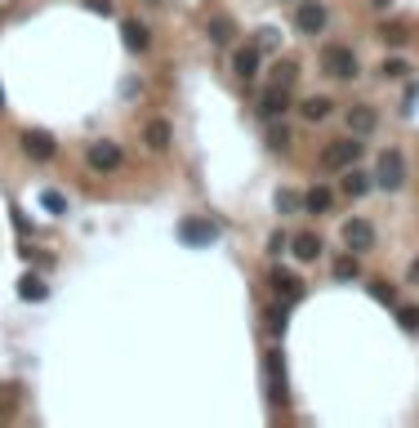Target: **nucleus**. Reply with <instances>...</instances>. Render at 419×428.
<instances>
[{
    "instance_id": "obj_1",
    "label": "nucleus",
    "mask_w": 419,
    "mask_h": 428,
    "mask_svg": "<svg viewBox=\"0 0 419 428\" xmlns=\"http://www.w3.org/2000/svg\"><path fill=\"white\" fill-rule=\"evenodd\" d=\"M361 152H366L361 134H348V139H334V143H326V147H322V161H317V166L334 174V170L357 166V161H361Z\"/></svg>"
},
{
    "instance_id": "obj_2",
    "label": "nucleus",
    "mask_w": 419,
    "mask_h": 428,
    "mask_svg": "<svg viewBox=\"0 0 419 428\" xmlns=\"http://www.w3.org/2000/svg\"><path fill=\"white\" fill-rule=\"evenodd\" d=\"M263 392L272 406H290V384H286V361L277 348L263 353Z\"/></svg>"
},
{
    "instance_id": "obj_3",
    "label": "nucleus",
    "mask_w": 419,
    "mask_h": 428,
    "mask_svg": "<svg viewBox=\"0 0 419 428\" xmlns=\"http://www.w3.org/2000/svg\"><path fill=\"white\" fill-rule=\"evenodd\" d=\"M322 72L334 76V80H353V76L361 72L353 45H322Z\"/></svg>"
},
{
    "instance_id": "obj_4",
    "label": "nucleus",
    "mask_w": 419,
    "mask_h": 428,
    "mask_svg": "<svg viewBox=\"0 0 419 428\" xmlns=\"http://www.w3.org/2000/svg\"><path fill=\"white\" fill-rule=\"evenodd\" d=\"M375 188H383V192H401V188H406V156H401L397 147H388V152L379 156Z\"/></svg>"
},
{
    "instance_id": "obj_5",
    "label": "nucleus",
    "mask_w": 419,
    "mask_h": 428,
    "mask_svg": "<svg viewBox=\"0 0 419 428\" xmlns=\"http://www.w3.org/2000/svg\"><path fill=\"white\" fill-rule=\"evenodd\" d=\"M85 161H90V170H98V174H116L125 166V152H121V143H112V139H94L85 147Z\"/></svg>"
},
{
    "instance_id": "obj_6",
    "label": "nucleus",
    "mask_w": 419,
    "mask_h": 428,
    "mask_svg": "<svg viewBox=\"0 0 419 428\" xmlns=\"http://www.w3.org/2000/svg\"><path fill=\"white\" fill-rule=\"evenodd\" d=\"M330 23V9L322 5V0H299V9H295V27H299V36H322Z\"/></svg>"
},
{
    "instance_id": "obj_7",
    "label": "nucleus",
    "mask_w": 419,
    "mask_h": 428,
    "mask_svg": "<svg viewBox=\"0 0 419 428\" xmlns=\"http://www.w3.org/2000/svg\"><path fill=\"white\" fill-rule=\"evenodd\" d=\"M219 237H223V228L210 223V219H183L179 223V241L183 245H214Z\"/></svg>"
},
{
    "instance_id": "obj_8",
    "label": "nucleus",
    "mask_w": 419,
    "mask_h": 428,
    "mask_svg": "<svg viewBox=\"0 0 419 428\" xmlns=\"http://www.w3.org/2000/svg\"><path fill=\"white\" fill-rule=\"evenodd\" d=\"M344 245H348L353 255L375 250V223H371V219H348V223H344Z\"/></svg>"
},
{
    "instance_id": "obj_9",
    "label": "nucleus",
    "mask_w": 419,
    "mask_h": 428,
    "mask_svg": "<svg viewBox=\"0 0 419 428\" xmlns=\"http://www.w3.org/2000/svg\"><path fill=\"white\" fill-rule=\"evenodd\" d=\"M23 152L31 156V161H49L58 152V143H54V134H49V129H23Z\"/></svg>"
},
{
    "instance_id": "obj_10",
    "label": "nucleus",
    "mask_w": 419,
    "mask_h": 428,
    "mask_svg": "<svg viewBox=\"0 0 419 428\" xmlns=\"http://www.w3.org/2000/svg\"><path fill=\"white\" fill-rule=\"evenodd\" d=\"M267 286H272L281 299L286 304H299L304 299V282H299V277L290 272V268H272V277H267Z\"/></svg>"
},
{
    "instance_id": "obj_11",
    "label": "nucleus",
    "mask_w": 419,
    "mask_h": 428,
    "mask_svg": "<svg viewBox=\"0 0 419 428\" xmlns=\"http://www.w3.org/2000/svg\"><path fill=\"white\" fill-rule=\"evenodd\" d=\"M259 58H263L259 45H241L237 54H232V76L237 80H255L259 76Z\"/></svg>"
},
{
    "instance_id": "obj_12",
    "label": "nucleus",
    "mask_w": 419,
    "mask_h": 428,
    "mask_svg": "<svg viewBox=\"0 0 419 428\" xmlns=\"http://www.w3.org/2000/svg\"><path fill=\"white\" fill-rule=\"evenodd\" d=\"M286 107H290V90H286V85H272V90L259 98V107H255V112H259L263 121H272V117H281Z\"/></svg>"
},
{
    "instance_id": "obj_13",
    "label": "nucleus",
    "mask_w": 419,
    "mask_h": 428,
    "mask_svg": "<svg viewBox=\"0 0 419 428\" xmlns=\"http://www.w3.org/2000/svg\"><path fill=\"white\" fill-rule=\"evenodd\" d=\"M379 125V112L371 107V103H353V107H348V129H353V134H371V129Z\"/></svg>"
},
{
    "instance_id": "obj_14",
    "label": "nucleus",
    "mask_w": 419,
    "mask_h": 428,
    "mask_svg": "<svg viewBox=\"0 0 419 428\" xmlns=\"http://www.w3.org/2000/svg\"><path fill=\"white\" fill-rule=\"evenodd\" d=\"M290 250H295V259H299V263H312L317 255L326 250V241L317 237V232H299V237H290Z\"/></svg>"
},
{
    "instance_id": "obj_15",
    "label": "nucleus",
    "mask_w": 419,
    "mask_h": 428,
    "mask_svg": "<svg viewBox=\"0 0 419 428\" xmlns=\"http://www.w3.org/2000/svg\"><path fill=\"white\" fill-rule=\"evenodd\" d=\"M143 143H147V152H165V147L174 143V129H170V121H147V129H143Z\"/></svg>"
},
{
    "instance_id": "obj_16",
    "label": "nucleus",
    "mask_w": 419,
    "mask_h": 428,
    "mask_svg": "<svg viewBox=\"0 0 419 428\" xmlns=\"http://www.w3.org/2000/svg\"><path fill=\"white\" fill-rule=\"evenodd\" d=\"M121 36H125V49H134V54H143V49L152 45V31H147L139 18H125L121 23Z\"/></svg>"
},
{
    "instance_id": "obj_17",
    "label": "nucleus",
    "mask_w": 419,
    "mask_h": 428,
    "mask_svg": "<svg viewBox=\"0 0 419 428\" xmlns=\"http://www.w3.org/2000/svg\"><path fill=\"white\" fill-rule=\"evenodd\" d=\"M330 107H334V103H330L326 94H308L304 103H299V117H304V121H312V125H317V121H326V117H330Z\"/></svg>"
},
{
    "instance_id": "obj_18",
    "label": "nucleus",
    "mask_w": 419,
    "mask_h": 428,
    "mask_svg": "<svg viewBox=\"0 0 419 428\" xmlns=\"http://www.w3.org/2000/svg\"><path fill=\"white\" fill-rule=\"evenodd\" d=\"M206 36H210V45H228L232 36H237V23H232L228 14H214V18L206 23Z\"/></svg>"
},
{
    "instance_id": "obj_19",
    "label": "nucleus",
    "mask_w": 419,
    "mask_h": 428,
    "mask_svg": "<svg viewBox=\"0 0 419 428\" xmlns=\"http://www.w3.org/2000/svg\"><path fill=\"white\" fill-rule=\"evenodd\" d=\"M330 205H334V192L330 188H308L304 192V210L308 214H330Z\"/></svg>"
},
{
    "instance_id": "obj_20",
    "label": "nucleus",
    "mask_w": 419,
    "mask_h": 428,
    "mask_svg": "<svg viewBox=\"0 0 419 428\" xmlns=\"http://www.w3.org/2000/svg\"><path fill=\"white\" fill-rule=\"evenodd\" d=\"M371 183H375V178H371V174H361L357 166H348V170H344V192H348V196H366V192H371Z\"/></svg>"
},
{
    "instance_id": "obj_21",
    "label": "nucleus",
    "mask_w": 419,
    "mask_h": 428,
    "mask_svg": "<svg viewBox=\"0 0 419 428\" xmlns=\"http://www.w3.org/2000/svg\"><path fill=\"white\" fill-rule=\"evenodd\" d=\"M375 36H379L383 45H406V41H410V31L401 27V23H379V31H375Z\"/></svg>"
},
{
    "instance_id": "obj_22",
    "label": "nucleus",
    "mask_w": 419,
    "mask_h": 428,
    "mask_svg": "<svg viewBox=\"0 0 419 428\" xmlns=\"http://www.w3.org/2000/svg\"><path fill=\"white\" fill-rule=\"evenodd\" d=\"M379 76H383V80H406V76H410V63H406V58H383V63H379Z\"/></svg>"
},
{
    "instance_id": "obj_23",
    "label": "nucleus",
    "mask_w": 419,
    "mask_h": 428,
    "mask_svg": "<svg viewBox=\"0 0 419 428\" xmlns=\"http://www.w3.org/2000/svg\"><path fill=\"white\" fill-rule=\"evenodd\" d=\"M361 277V263H357V255H344L339 263H334V282H357Z\"/></svg>"
},
{
    "instance_id": "obj_24",
    "label": "nucleus",
    "mask_w": 419,
    "mask_h": 428,
    "mask_svg": "<svg viewBox=\"0 0 419 428\" xmlns=\"http://www.w3.org/2000/svg\"><path fill=\"white\" fill-rule=\"evenodd\" d=\"M36 201H41L49 214H67V196H63V192H54V188H41Z\"/></svg>"
},
{
    "instance_id": "obj_25",
    "label": "nucleus",
    "mask_w": 419,
    "mask_h": 428,
    "mask_svg": "<svg viewBox=\"0 0 419 428\" xmlns=\"http://www.w3.org/2000/svg\"><path fill=\"white\" fill-rule=\"evenodd\" d=\"M295 210H304V196H299V192H277V214H295Z\"/></svg>"
},
{
    "instance_id": "obj_26",
    "label": "nucleus",
    "mask_w": 419,
    "mask_h": 428,
    "mask_svg": "<svg viewBox=\"0 0 419 428\" xmlns=\"http://www.w3.org/2000/svg\"><path fill=\"white\" fill-rule=\"evenodd\" d=\"M18 294H23V299H45V282H41V277H23V282H18Z\"/></svg>"
},
{
    "instance_id": "obj_27",
    "label": "nucleus",
    "mask_w": 419,
    "mask_h": 428,
    "mask_svg": "<svg viewBox=\"0 0 419 428\" xmlns=\"http://www.w3.org/2000/svg\"><path fill=\"white\" fill-rule=\"evenodd\" d=\"M371 294L379 304H388V308H397V286H388V282H371Z\"/></svg>"
},
{
    "instance_id": "obj_28",
    "label": "nucleus",
    "mask_w": 419,
    "mask_h": 428,
    "mask_svg": "<svg viewBox=\"0 0 419 428\" xmlns=\"http://www.w3.org/2000/svg\"><path fill=\"white\" fill-rule=\"evenodd\" d=\"M397 321H401V331L415 335L419 331V308H397Z\"/></svg>"
},
{
    "instance_id": "obj_29",
    "label": "nucleus",
    "mask_w": 419,
    "mask_h": 428,
    "mask_svg": "<svg viewBox=\"0 0 419 428\" xmlns=\"http://www.w3.org/2000/svg\"><path fill=\"white\" fill-rule=\"evenodd\" d=\"M295 76H299V68H295V63H277V80H272V85H295Z\"/></svg>"
},
{
    "instance_id": "obj_30",
    "label": "nucleus",
    "mask_w": 419,
    "mask_h": 428,
    "mask_svg": "<svg viewBox=\"0 0 419 428\" xmlns=\"http://www.w3.org/2000/svg\"><path fill=\"white\" fill-rule=\"evenodd\" d=\"M267 147H290V129L286 125H272V129H267Z\"/></svg>"
},
{
    "instance_id": "obj_31",
    "label": "nucleus",
    "mask_w": 419,
    "mask_h": 428,
    "mask_svg": "<svg viewBox=\"0 0 419 428\" xmlns=\"http://www.w3.org/2000/svg\"><path fill=\"white\" fill-rule=\"evenodd\" d=\"M267 331H272V335L286 331V308H272V312H267Z\"/></svg>"
},
{
    "instance_id": "obj_32",
    "label": "nucleus",
    "mask_w": 419,
    "mask_h": 428,
    "mask_svg": "<svg viewBox=\"0 0 419 428\" xmlns=\"http://www.w3.org/2000/svg\"><path fill=\"white\" fill-rule=\"evenodd\" d=\"M267 250H272V255L290 250V237H286V232H272V237H267Z\"/></svg>"
},
{
    "instance_id": "obj_33",
    "label": "nucleus",
    "mask_w": 419,
    "mask_h": 428,
    "mask_svg": "<svg viewBox=\"0 0 419 428\" xmlns=\"http://www.w3.org/2000/svg\"><path fill=\"white\" fill-rule=\"evenodd\" d=\"M255 45H259V49H272V45H277V27H263L259 36H255Z\"/></svg>"
},
{
    "instance_id": "obj_34",
    "label": "nucleus",
    "mask_w": 419,
    "mask_h": 428,
    "mask_svg": "<svg viewBox=\"0 0 419 428\" xmlns=\"http://www.w3.org/2000/svg\"><path fill=\"white\" fill-rule=\"evenodd\" d=\"M90 14H112V0H85Z\"/></svg>"
},
{
    "instance_id": "obj_35",
    "label": "nucleus",
    "mask_w": 419,
    "mask_h": 428,
    "mask_svg": "<svg viewBox=\"0 0 419 428\" xmlns=\"http://www.w3.org/2000/svg\"><path fill=\"white\" fill-rule=\"evenodd\" d=\"M406 282H410V286H419V259H410V268H406Z\"/></svg>"
},
{
    "instance_id": "obj_36",
    "label": "nucleus",
    "mask_w": 419,
    "mask_h": 428,
    "mask_svg": "<svg viewBox=\"0 0 419 428\" xmlns=\"http://www.w3.org/2000/svg\"><path fill=\"white\" fill-rule=\"evenodd\" d=\"M5 406H14V388H0V410Z\"/></svg>"
},
{
    "instance_id": "obj_37",
    "label": "nucleus",
    "mask_w": 419,
    "mask_h": 428,
    "mask_svg": "<svg viewBox=\"0 0 419 428\" xmlns=\"http://www.w3.org/2000/svg\"><path fill=\"white\" fill-rule=\"evenodd\" d=\"M371 5H375V9H388V5H393V0H371Z\"/></svg>"
},
{
    "instance_id": "obj_38",
    "label": "nucleus",
    "mask_w": 419,
    "mask_h": 428,
    "mask_svg": "<svg viewBox=\"0 0 419 428\" xmlns=\"http://www.w3.org/2000/svg\"><path fill=\"white\" fill-rule=\"evenodd\" d=\"M0 107H5V90H0Z\"/></svg>"
},
{
    "instance_id": "obj_39",
    "label": "nucleus",
    "mask_w": 419,
    "mask_h": 428,
    "mask_svg": "<svg viewBox=\"0 0 419 428\" xmlns=\"http://www.w3.org/2000/svg\"><path fill=\"white\" fill-rule=\"evenodd\" d=\"M152 5H157V0H152Z\"/></svg>"
}]
</instances>
